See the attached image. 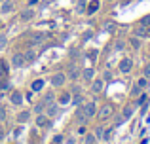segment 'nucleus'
Segmentation results:
<instances>
[{
    "label": "nucleus",
    "instance_id": "obj_1",
    "mask_svg": "<svg viewBox=\"0 0 150 144\" xmlns=\"http://www.w3.org/2000/svg\"><path fill=\"white\" fill-rule=\"evenodd\" d=\"M131 114H133L131 106H125V108H124V112H122V116H118V118H116V127H118V125H122L124 122H127V119L131 118Z\"/></svg>",
    "mask_w": 150,
    "mask_h": 144
},
{
    "label": "nucleus",
    "instance_id": "obj_2",
    "mask_svg": "<svg viewBox=\"0 0 150 144\" xmlns=\"http://www.w3.org/2000/svg\"><path fill=\"white\" fill-rule=\"evenodd\" d=\"M23 65H25V55H23V53H13V55H11V67L19 68V67H23Z\"/></svg>",
    "mask_w": 150,
    "mask_h": 144
},
{
    "label": "nucleus",
    "instance_id": "obj_3",
    "mask_svg": "<svg viewBox=\"0 0 150 144\" xmlns=\"http://www.w3.org/2000/svg\"><path fill=\"white\" fill-rule=\"evenodd\" d=\"M65 80H67V76L63 72H55L53 76H51V84H53L55 87H61V85L65 84Z\"/></svg>",
    "mask_w": 150,
    "mask_h": 144
},
{
    "label": "nucleus",
    "instance_id": "obj_4",
    "mask_svg": "<svg viewBox=\"0 0 150 144\" xmlns=\"http://www.w3.org/2000/svg\"><path fill=\"white\" fill-rule=\"evenodd\" d=\"M97 116H99L101 122H103V119H108L110 116H112V106H110V104H105V106L99 110V114H97Z\"/></svg>",
    "mask_w": 150,
    "mask_h": 144
},
{
    "label": "nucleus",
    "instance_id": "obj_5",
    "mask_svg": "<svg viewBox=\"0 0 150 144\" xmlns=\"http://www.w3.org/2000/svg\"><path fill=\"white\" fill-rule=\"evenodd\" d=\"M118 67H120V70L124 72V74H127V72H131L133 61H131V59H127V57H125V59H122V61H120V65H118Z\"/></svg>",
    "mask_w": 150,
    "mask_h": 144
},
{
    "label": "nucleus",
    "instance_id": "obj_6",
    "mask_svg": "<svg viewBox=\"0 0 150 144\" xmlns=\"http://www.w3.org/2000/svg\"><path fill=\"white\" fill-rule=\"evenodd\" d=\"M10 100H11V104H15V106H21L23 104V95L19 91H13L10 95Z\"/></svg>",
    "mask_w": 150,
    "mask_h": 144
},
{
    "label": "nucleus",
    "instance_id": "obj_7",
    "mask_svg": "<svg viewBox=\"0 0 150 144\" xmlns=\"http://www.w3.org/2000/svg\"><path fill=\"white\" fill-rule=\"evenodd\" d=\"M84 108V112H86V116H88V118H93V116H95V103H88L86 104V106H82Z\"/></svg>",
    "mask_w": 150,
    "mask_h": 144
},
{
    "label": "nucleus",
    "instance_id": "obj_8",
    "mask_svg": "<svg viewBox=\"0 0 150 144\" xmlns=\"http://www.w3.org/2000/svg\"><path fill=\"white\" fill-rule=\"evenodd\" d=\"M46 110H48V118H55V116L59 114V106H57L55 103L48 104V106H46Z\"/></svg>",
    "mask_w": 150,
    "mask_h": 144
},
{
    "label": "nucleus",
    "instance_id": "obj_9",
    "mask_svg": "<svg viewBox=\"0 0 150 144\" xmlns=\"http://www.w3.org/2000/svg\"><path fill=\"white\" fill-rule=\"evenodd\" d=\"M103 85H105V81H103V80H93L91 91H93V93H101V91H103Z\"/></svg>",
    "mask_w": 150,
    "mask_h": 144
},
{
    "label": "nucleus",
    "instance_id": "obj_10",
    "mask_svg": "<svg viewBox=\"0 0 150 144\" xmlns=\"http://www.w3.org/2000/svg\"><path fill=\"white\" fill-rule=\"evenodd\" d=\"M93 76H95V70H93V68H86V70L82 72V78H84L86 81H93Z\"/></svg>",
    "mask_w": 150,
    "mask_h": 144
},
{
    "label": "nucleus",
    "instance_id": "obj_11",
    "mask_svg": "<svg viewBox=\"0 0 150 144\" xmlns=\"http://www.w3.org/2000/svg\"><path fill=\"white\" fill-rule=\"evenodd\" d=\"M36 125L38 127H50V119L48 118H46V116H38V118H36Z\"/></svg>",
    "mask_w": 150,
    "mask_h": 144
},
{
    "label": "nucleus",
    "instance_id": "obj_12",
    "mask_svg": "<svg viewBox=\"0 0 150 144\" xmlns=\"http://www.w3.org/2000/svg\"><path fill=\"white\" fill-rule=\"evenodd\" d=\"M133 36H137V38H144V36H146V27H143V25L137 27V29L133 30Z\"/></svg>",
    "mask_w": 150,
    "mask_h": 144
},
{
    "label": "nucleus",
    "instance_id": "obj_13",
    "mask_svg": "<svg viewBox=\"0 0 150 144\" xmlns=\"http://www.w3.org/2000/svg\"><path fill=\"white\" fill-rule=\"evenodd\" d=\"M69 78H70L72 81L80 78V70H78V67H70V68H69Z\"/></svg>",
    "mask_w": 150,
    "mask_h": 144
},
{
    "label": "nucleus",
    "instance_id": "obj_14",
    "mask_svg": "<svg viewBox=\"0 0 150 144\" xmlns=\"http://www.w3.org/2000/svg\"><path fill=\"white\" fill-rule=\"evenodd\" d=\"M112 127H106L105 131H103V135H101V138H103V142H108L110 140V137H112Z\"/></svg>",
    "mask_w": 150,
    "mask_h": 144
},
{
    "label": "nucleus",
    "instance_id": "obj_15",
    "mask_svg": "<svg viewBox=\"0 0 150 144\" xmlns=\"http://www.w3.org/2000/svg\"><path fill=\"white\" fill-rule=\"evenodd\" d=\"M30 119V112H19L17 114V122L19 123H25V122H29Z\"/></svg>",
    "mask_w": 150,
    "mask_h": 144
},
{
    "label": "nucleus",
    "instance_id": "obj_16",
    "mask_svg": "<svg viewBox=\"0 0 150 144\" xmlns=\"http://www.w3.org/2000/svg\"><path fill=\"white\" fill-rule=\"evenodd\" d=\"M0 10H2V13H8V11H11V10H13V2H11V0H6V2L2 4V8H0Z\"/></svg>",
    "mask_w": 150,
    "mask_h": 144
},
{
    "label": "nucleus",
    "instance_id": "obj_17",
    "mask_svg": "<svg viewBox=\"0 0 150 144\" xmlns=\"http://www.w3.org/2000/svg\"><path fill=\"white\" fill-rule=\"evenodd\" d=\"M44 84H46V81L42 80V78H40V80H34V81H33V91H42Z\"/></svg>",
    "mask_w": 150,
    "mask_h": 144
},
{
    "label": "nucleus",
    "instance_id": "obj_18",
    "mask_svg": "<svg viewBox=\"0 0 150 144\" xmlns=\"http://www.w3.org/2000/svg\"><path fill=\"white\" fill-rule=\"evenodd\" d=\"M33 17H34V11H33V10H25V11L21 13V21H30Z\"/></svg>",
    "mask_w": 150,
    "mask_h": 144
},
{
    "label": "nucleus",
    "instance_id": "obj_19",
    "mask_svg": "<svg viewBox=\"0 0 150 144\" xmlns=\"http://www.w3.org/2000/svg\"><path fill=\"white\" fill-rule=\"evenodd\" d=\"M23 55H25V63H29V61H34V59H36V51H34V49H29V51L23 53Z\"/></svg>",
    "mask_w": 150,
    "mask_h": 144
},
{
    "label": "nucleus",
    "instance_id": "obj_20",
    "mask_svg": "<svg viewBox=\"0 0 150 144\" xmlns=\"http://www.w3.org/2000/svg\"><path fill=\"white\" fill-rule=\"evenodd\" d=\"M76 119H78V122H86V119H88L84 108H78V110H76Z\"/></svg>",
    "mask_w": 150,
    "mask_h": 144
},
{
    "label": "nucleus",
    "instance_id": "obj_21",
    "mask_svg": "<svg viewBox=\"0 0 150 144\" xmlns=\"http://www.w3.org/2000/svg\"><path fill=\"white\" fill-rule=\"evenodd\" d=\"M46 40V34L44 32H38V34H34L33 36V44H40V42H44Z\"/></svg>",
    "mask_w": 150,
    "mask_h": 144
},
{
    "label": "nucleus",
    "instance_id": "obj_22",
    "mask_svg": "<svg viewBox=\"0 0 150 144\" xmlns=\"http://www.w3.org/2000/svg\"><path fill=\"white\" fill-rule=\"evenodd\" d=\"M70 100H72V104H74V106H78V104H82V100H84V97H82L80 93H76V95H74V97H72Z\"/></svg>",
    "mask_w": 150,
    "mask_h": 144
},
{
    "label": "nucleus",
    "instance_id": "obj_23",
    "mask_svg": "<svg viewBox=\"0 0 150 144\" xmlns=\"http://www.w3.org/2000/svg\"><path fill=\"white\" fill-rule=\"evenodd\" d=\"M44 110H46V103H44V100H40V103H38L36 106H34V112H38V114H42Z\"/></svg>",
    "mask_w": 150,
    "mask_h": 144
},
{
    "label": "nucleus",
    "instance_id": "obj_24",
    "mask_svg": "<svg viewBox=\"0 0 150 144\" xmlns=\"http://www.w3.org/2000/svg\"><path fill=\"white\" fill-rule=\"evenodd\" d=\"M69 103H70V95L69 93H63L61 99H59V104H69Z\"/></svg>",
    "mask_w": 150,
    "mask_h": 144
},
{
    "label": "nucleus",
    "instance_id": "obj_25",
    "mask_svg": "<svg viewBox=\"0 0 150 144\" xmlns=\"http://www.w3.org/2000/svg\"><path fill=\"white\" fill-rule=\"evenodd\" d=\"M97 8H99V2L95 0V2H91V4H89V8H88V13H95V11H97Z\"/></svg>",
    "mask_w": 150,
    "mask_h": 144
},
{
    "label": "nucleus",
    "instance_id": "obj_26",
    "mask_svg": "<svg viewBox=\"0 0 150 144\" xmlns=\"http://www.w3.org/2000/svg\"><path fill=\"white\" fill-rule=\"evenodd\" d=\"M84 142L86 144H95V135L88 133V135H86V138H84Z\"/></svg>",
    "mask_w": 150,
    "mask_h": 144
},
{
    "label": "nucleus",
    "instance_id": "obj_27",
    "mask_svg": "<svg viewBox=\"0 0 150 144\" xmlns=\"http://www.w3.org/2000/svg\"><path fill=\"white\" fill-rule=\"evenodd\" d=\"M131 46H133L135 49H139V48H141V40H139L137 36H131Z\"/></svg>",
    "mask_w": 150,
    "mask_h": 144
},
{
    "label": "nucleus",
    "instance_id": "obj_28",
    "mask_svg": "<svg viewBox=\"0 0 150 144\" xmlns=\"http://www.w3.org/2000/svg\"><path fill=\"white\" fill-rule=\"evenodd\" d=\"M137 85H139L141 89H144V87L148 85V78H141V80H139V84H137Z\"/></svg>",
    "mask_w": 150,
    "mask_h": 144
},
{
    "label": "nucleus",
    "instance_id": "obj_29",
    "mask_svg": "<svg viewBox=\"0 0 150 144\" xmlns=\"http://www.w3.org/2000/svg\"><path fill=\"white\" fill-rule=\"evenodd\" d=\"M53 93H48V95H46V99H44V103H46V106H48V104H51V103H53Z\"/></svg>",
    "mask_w": 150,
    "mask_h": 144
},
{
    "label": "nucleus",
    "instance_id": "obj_30",
    "mask_svg": "<svg viewBox=\"0 0 150 144\" xmlns=\"http://www.w3.org/2000/svg\"><path fill=\"white\" fill-rule=\"evenodd\" d=\"M6 46H8V38L0 34V49H4V48H6Z\"/></svg>",
    "mask_w": 150,
    "mask_h": 144
},
{
    "label": "nucleus",
    "instance_id": "obj_31",
    "mask_svg": "<svg viewBox=\"0 0 150 144\" xmlns=\"http://www.w3.org/2000/svg\"><path fill=\"white\" fill-rule=\"evenodd\" d=\"M141 25H143V27H150V15H146V17L141 19Z\"/></svg>",
    "mask_w": 150,
    "mask_h": 144
},
{
    "label": "nucleus",
    "instance_id": "obj_32",
    "mask_svg": "<svg viewBox=\"0 0 150 144\" xmlns=\"http://www.w3.org/2000/svg\"><path fill=\"white\" fill-rule=\"evenodd\" d=\"M146 99H148L146 95H141L139 99H137V106H141V104H144V103H146Z\"/></svg>",
    "mask_w": 150,
    "mask_h": 144
},
{
    "label": "nucleus",
    "instance_id": "obj_33",
    "mask_svg": "<svg viewBox=\"0 0 150 144\" xmlns=\"http://www.w3.org/2000/svg\"><path fill=\"white\" fill-rule=\"evenodd\" d=\"M139 93H141V87L139 85H133L131 87V95H139Z\"/></svg>",
    "mask_w": 150,
    "mask_h": 144
},
{
    "label": "nucleus",
    "instance_id": "obj_34",
    "mask_svg": "<svg viewBox=\"0 0 150 144\" xmlns=\"http://www.w3.org/2000/svg\"><path fill=\"white\" fill-rule=\"evenodd\" d=\"M110 78H112V74H110L108 70H106L105 74H103V81H106V80H110Z\"/></svg>",
    "mask_w": 150,
    "mask_h": 144
},
{
    "label": "nucleus",
    "instance_id": "obj_35",
    "mask_svg": "<svg viewBox=\"0 0 150 144\" xmlns=\"http://www.w3.org/2000/svg\"><path fill=\"white\" fill-rule=\"evenodd\" d=\"M61 142H63V137H61V135H57V137L53 138V144H61Z\"/></svg>",
    "mask_w": 150,
    "mask_h": 144
},
{
    "label": "nucleus",
    "instance_id": "obj_36",
    "mask_svg": "<svg viewBox=\"0 0 150 144\" xmlns=\"http://www.w3.org/2000/svg\"><path fill=\"white\" fill-rule=\"evenodd\" d=\"M144 78H150V65L144 67Z\"/></svg>",
    "mask_w": 150,
    "mask_h": 144
},
{
    "label": "nucleus",
    "instance_id": "obj_37",
    "mask_svg": "<svg viewBox=\"0 0 150 144\" xmlns=\"http://www.w3.org/2000/svg\"><path fill=\"white\" fill-rule=\"evenodd\" d=\"M116 49L122 51V49H124V42H116Z\"/></svg>",
    "mask_w": 150,
    "mask_h": 144
},
{
    "label": "nucleus",
    "instance_id": "obj_38",
    "mask_svg": "<svg viewBox=\"0 0 150 144\" xmlns=\"http://www.w3.org/2000/svg\"><path fill=\"white\" fill-rule=\"evenodd\" d=\"M4 118H6V110H4V108H0V122H2Z\"/></svg>",
    "mask_w": 150,
    "mask_h": 144
},
{
    "label": "nucleus",
    "instance_id": "obj_39",
    "mask_svg": "<svg viewBox=\"0 0 150 144\" xmlns=\"http://www.w3.org/2000/svg\"><path fill=\"white\" fill-rule=\"evenodd\" d=\"M0 67H2V70H4V72L8 70V65H6V61H2V63H0Z\"/></svg>",
    "mask_w": 150,
    "mask_h": 144
},
{
    "label": "nucleus",
    "instance_id": "obj_40",
    "mask_svg": "<svg viewBox=\"0 0 150 144\" xmlns=\"http://www.w3.org/2000/svg\"><path fill=\"white\" fill-rule=\"evenodd\" d=\"M105 29H106V30H112V29H114V25H112V23H106Z\"/></svg>",
    "mask_w": 150,
    "mask_h": 144
},
{
    "label": "nucleus",
    "instance_id": "obj_41",
    "mask_svg": "<svg viewBox=\"0 0 150 144\" xmlns=\"http://www.w3.org/2000/svg\"><path fill=\"white\" fill-rule=\"evenodd\" d=\"M67 144H74V138H69V140H67Z\"/></svg>",
    "mask_w": 150,
    "mask_h": 144
},
{
    "label": "nucleus",
    "instance_id": "obj_42",
    "mask_svg": "<svg viewBox=\"0 0 150 144\" xmlns=\"http://www.w3.org/2000/svg\"><path fill=\"white\" fill-rule=\"evenodd\" d=\"M146 36L150 38V27H146Z\"/></svg>",
    "mask_w": 150,
    "mask_h": 144
},
{
    "label": "nucleus",
    "instance_id": "obj_43",
    "mask_svg": "<svg viewBox=\"0 0 150 144\" xmlns=\"http://www.w3.org/2000/svg\"><path fill=\"white\" fill-rule=\"evenodd\" d=\"M0 140H4V131H0Z\"/></svg>",
    "mask_w": 150,
    "mask_h": 144
}]
</instances>
